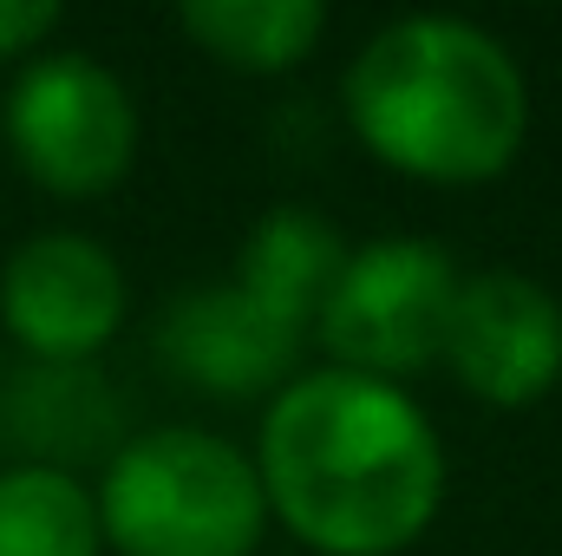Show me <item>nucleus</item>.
Returning <instances> with one entry per match:
<instances>
[{"mask_svg": "<svg viewBox=\"0 0 562 556\" xmlns=\"http://www.w3.org/2000/svg\"><path fill=\"white\" fill-rule=\"evenodd\" d=\"M59 7L53 0H0V59H40V46L59 33Z\"/></svg>", "mask_w": 562, "mask_h": 556, "instance_id": "nucleus-13", "label": "nucleus"}, {"mask_svg": "<svg viewBox=\"0 0 562 556\" xmlns=\"http://www.w3.org/2000/svg\"><path fill=\"white\" fill-rule=\"evenodd\" d=\"M0 445H13V465L72 471L112 465L125 445V400L92 360H13L0 374Z\"/></svg>", "mask_w": 562, "mask_h": 556, "instance_id": "nucleus-9", "label": "nucleus"}, {"mask_svg": "<svg viewBox=\"0 0 562 556\" xmlns=\"http://www.w3.org/2000/svg\"><path fill=\"white\" fill-rule=\"evenodd\" d=\"M347 119L360 144L419 184H484L530 132L517 53L451 13L380 26L347 66Z\"/></svg>", "mask_w": 562, "mask_h": 556, "instance_id": "nucleus-2", "label": "nucleus"}, {"mask_svg": "<svg viewBox=\"0 0 562 556\" xmlns=\"http://www.w3.org/2000/svg\"><path fill=\"white\" fill-rule=\"evenodd\" d=\"M183 33L236 66V73H288L294 59L314 53L327 7L321 0H183Z\"/></svg>", "mask_w": 562, "mask_h": 556, "instance_id": "nucleus-11", "label": "nucleus"}, {"mask_svg": "<svg viewBox=\"0 0 562 556\" xmlns=\"http://www.w3.org/2000/svg\"><path fill=\"white\" fill-rule=\"evenodd\" d=\"M13 164L53 197H105L138 157V99L92 53H40L0 99Z\"/></svg>", "mask_w": 562, "mask_h": 556, "instance_id": "nucleus-4", "label": "nucleus"}, {"mask_svg": "<svg viewBox=\"0 0 562 556\" xmlns=\"http://www.w3.org/2000/svg\"><path fill=\"white\" fill-rule=\"evenodd\" d=\"M458 263L431 236H380L347 256L321 308V347L334 367L367 374V380H406L431 360H445L451 308H458Z\"/></svg>", "mask_w": 562, "mask_h": 556, "instance_id": "nucleus-5", "label": "nucleus"}, {"mask_svg": "<svg viewBox=\"0 0 562 556\" xmlns=\"http://www.w3.org/2000/svg\"><path fill=\"white\" fill-rule=\"evenodd\" d=\"M256 478L307 551L393 556L445 504V445L406 387L314 367L269 400Z\"/></svg>", "mask_w": 562, "mask_h": 556, "instance_id": "nucleus-1", "label": "nucleus"}, {"mask_svg": "<svg viewBox=\"0 0 562 556\" xmlns=\"http://www.w3.org/2000/svg\"><path fill=\"white\" fill-rule=\"evenodd\" d=\"M445 367L458 387H471L484 407H530L562 380V301L537 276L484 269L464 276Z\"/></svg>", "mask_w": 562, "mask_h": 556, "instance_id": "nucleus-7", "label": "nucleus"}, {"mask_svg": "<svg viewBox=\"0 0 562 556\" xmlns=\"http://www.w3.org/2000/svg\"><path fill=\"white\" fill-rule=\"evenodd\" d=\"M347 236L321 216V210H301V203H276L249 236H243V256H236V288H249L269 314H281L288 327H321V308L334 294V281L347 269Z\"/></svg>", "mask_w": 562, "mask_h": 556, "instance_id": "nucleus-10", "label": "nucleus"}, {"mask_svg": "<svg viewBox=\"0 0 562 556\" xmlns=\"http://www.w3.org/2000/svg\"><path fill=\"white\" fill-rule=\"evenodd\" d=\"M99 498L72 471L7 465L0 471V556H99Z\"/></svg>", "mask_w": 562, "mask_h": 556, "instance_id": "nucleus-12", "label": "nucleus"}, {"mask_svg": "<svg viewBox=\"0 0 562 556\" xmlns=\"http://www.w3.org/2000/svg\"><path fill=\"white\" fill-rule=\"evenodd\" d=\"M307 334L269 314L249 288L216 281V288H190L164 308L157 321V354L164 367L216 400H256V393H281L301 367Z\"/></svg>", "mask_w": 562, "mask_h": 556, "instance_id": "nucleus-8", "label": "nucleus"}, {"mask_svg": "<svg viewBox=\"0 0 562 556\" xmlns=\"http://www.w3.org/2000/svg\"><path fill=\"white\" fill-rule=\"evenodd\" d=\"M92 498L119 556H256L269 524L256 458L203 425L132 432Z\"/></svg>", "mask_w": 562, "mask_h": 556, "instance_id": "nucleus-3", "label": "nucleus"}, {"mask_svg": "<svg viewBox=\"0 0 562 556\" xmlns=\"http://www.w3.org/2000/svg\"><path fill=\"white\" fill-rule=\"evenodd\" d=\"M119 256L79 230H40L0 263V327L26 360H92L125 327Z\"/></svg>", "mask_w": 562, "mask_h": 556, "instance_id": "nucleus-6", "label": "nucleus"}]
</instances>
